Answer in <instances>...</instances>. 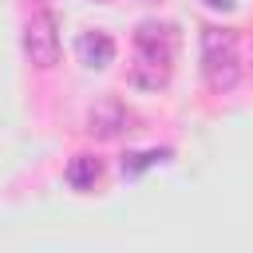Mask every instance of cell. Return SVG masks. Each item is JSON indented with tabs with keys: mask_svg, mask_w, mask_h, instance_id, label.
Returning <instances> with one entry per match:
<instances>
[{
	"mask_svg": "<svg viewBox=\"0 0 253 253\" xmlns=\"http://www.w3.org/2000/svg\"><path fill=\"white\" fill-rule=\"evenodd\" d=\"M134 47H138V63L130 71V83L134 87H146V91H158L170 83V71H174V51H178V32L174 24H162V20H142L134 28Z\"/></svg>",
	"mask_w": 253,
	"mask_h": 253,
	"instance_id": "1",
	"label": "cell"
},
{
	"mask_svg": "<svg viewBox=\"0 0 253 253\" xmlns=\"http://www.w3.org/2000/svg\"><path fill=\"white\" fill-rule=\"evenodd\" d=\"M202 75L206 87L225 95L241 83V43L233 28H202Z\"/></svg>",
	"mask_w": 253,
	"mask_h": 253,
	"instance_id": "2",
	"label": "cell"
},
{
	"mask_svg": "<svg viewBox=\"0 0 253 253\" xmlns=\"http://www.w3.org/2000/svg\"><path fill=\"white\" fill-rule=\"evenodd\" d=\"M24 55L32 67H55L59 63V28L51 12H36L24 24Z\"/></svg>",
	"mask_w": 253,
	"mask_h": 253,
	"instance_id": "3",
	"label": "cell"
},
{
	"mask_svg": "<svg viewBox=\"0 0 253 253\" xmlns=\"http://www.w3.org/2000/svg\"><path fill=\"white\" fill-rule=\"evenodd\" d=\"M123 126H126V111L119 99H99L87 111V134L91 138H115V134H123Z\"/></svg>",
	"mask_w": 253,
	"mask_h": 253,
	"instance_id": "4",
	"label": "cell"
},
{
	"mask_svg": "<svg viewBox=\"0 0 253 253\" xmlns=\"http://www.w3.org/2000/svg\"><path fill=\"white\" fill-rule=\"evenodd\" d=\"M75 51H79V59H83L87 67L99 71V67H107V63L115 59V40L95 28V32H83V36L75 40Z\"/></svg>",
	"mask_w": 253,
	"mask_h": 253,
	"instance_id": "5",
	"label": "cell"
},
{
	"mask_svg": "<svg viewBox=\"0 0 253 253\" xmlns=\"http://www.w3.org/2000/svg\"><path fill=\"white\" fill-rule=\"evenodd\" d=\"M99 158H91V154H75L71 162H67V170H63V178H67V186L71 190H91L95 182H99Z\"/></svg>",
	"mask_w": 253,
	"mask_h": 253,
	"instance_id": "6",
	"label": "cell"
},
{
	"mask_svg": "<svg viewBox=\"0 0 253 253\" xmlns=\"http://www.w3.org/2000/svg\"><path fill=\"white\" fill-rule=\"evenodd\" d=\"M170 158H174V150H166V146H162V150H138V154H126V158H123V174L134 178V174H142L146 166H154V162H170Z\"/></svg>",
	"mask_w": 253,
	"mask_h": 253,
	"instance_id": "7",
	"label": "cell"
},
{
	"mask_svg": "<svg viewBox=\"0 0 253 253\" xmlns=\"http://www.w3.org/2000/svg\"><path fill=\"white\" fill-rule=\"evenodd\" d=\"M210 8H233V0H206Z\"/></svg>",
	"mask_w": 253,
	"mask_h": 253,
	"instance_id": "8",
	"label": "cell"
}]
</instances>
